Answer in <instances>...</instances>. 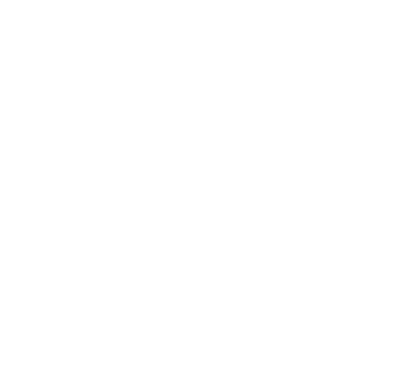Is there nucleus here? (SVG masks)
Masks as SVG:
<instances>
[]
</instances>
